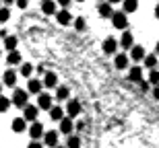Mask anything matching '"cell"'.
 <instances>
[{
    "label": "cell",
    "instance_id": "1",
    "mask_svg": "<svg viewBox=\"0 0 159 148\" xmlns=\"http://www.w3.org/2000/svg\"><path fill=\"white\" fill-rule=\"evenodd\" d=\"M112 23H114L116 29H126V27H128L126 12H114V15H112Z\"/></svg>",
    "mask_w": 159,
    "mask_h": 148
},
{
    "label": "cell",
    "instance_id": "2",
    "mask_svg": "<svg viewBox=\"0 0 159 148\" xmlns=\"http://www.w3.org/2000/svg\"><path fill=\"white\" fill-rule=\"evenodd\" d=\"M27 99H29V97H27V91H23V89H17V91H15V95H12V103H15L17 107L29 105V103H27Z\"/></svg>",
    "mask_w": 159,
    "mask_h": 148
},
{
    "label": "cell",
    "instance_id": "3",
    "mask_svg": "<svg viewBox=\"0 0 159 148\" xmlns=\"http://www.w3.org/2000/svg\"><path fill=\"white\" fill-rule=\"evenodd\" d=\"M37 109H52V97L48 93H39L37 97Z\"/></svg>",
    "mask_w": 159,
    "mask_h": 148
},
{
    "label": "cell",
    "instance_id": "4",
    "mask_svg": "<svg viewBox=\"0 0 159 148\" xmlns=\"http://www.w3.org/2000/svg\"><path fill=\"white\" fill-rule=\"evenodd\" d=\"M37 111H39V109H37L35 105H25L23 107V113H25V121H35L37 119Z\"/></svg>",
    "mask_w": 159,
    "mask_h": 148
},
{
    "label": "cell",
    "instance_id": "5",
    "mask_svg": "<svg viewBox=\"0 0 159 148\" xmlns=\"http://www.w3.org/2000/svg\"><path fill=\"white\" fill-rule=\"evenodd\" d=\"M66 113H68V117H77L79 113H81V103H79L77 99H72V101H68V107H66Z\"/></svg>",
    "mask_w": 159,
    "mask_h": 148
},
{
    "label": "cell",
    "instance_id": "6",
    "mask_svg": "<svg viewBox=\"0 0 159 148\" xmlns=\"http://www.w3.org/2000/svg\"><path fill=\"white\" fill-rule=\"evenodd\" d=\"M43 144L46 146H58V132H54V130H50V132H46V136H43Z\"/></svg>",
    "mask_w": 159,
    "mask_h": 148
},
{
    "label": "cell",
    "instance_id": "7",
    "mask_svg": "<svg viewBox=\"0 0 159 148\" xmlns=\"http://www.w3.org/2000/svg\"><path fill=\"white\" fill-rule=\"evenodd\" d=\"M29 134H31V138H33V140H39L41 136H43V125L41 124H37V121H33V125H31L29 128Z\"/></svg>",
    "mask_w": 159,
    "mask_h": 148
},
{
    "label": "cell",
    "instance_id": "8",
    "mask_svg": "<svg viewBox=\"0 0 159 148\" xmlns=\"http://www.w3.org/2000/svg\"><path fill=\"white\" fill-rule=\"evenodd\" d=\"M128 76H130L132 82H143V68L141 66H132L130 72H128Z\"/></svg>",
    "mask_w": 159,
    "mask_h": 148
},
{
    "label": "cell",
    "instance_id": "9",
    "mask_svg": "<svg viewBox=\"0 0 159 148\" xmlns=\"http://www.w3.org/2000/svg\"><path fill=\"white\" fill-rule=\"evenodd\" d=\"M72 130H75V125H72L70 117H62L60 119V132H62V134H68V136H70Z\"/></svg>",
    "mask_w": 159,
    "mask_h": 148
},
{
    "label": "cell",
    "instance_id": "10",
    "mask_svg": "<svg viewBox=\"0 0 159 148\" xmlns=\"http://www.w3.org/2000/svg\"><path fill=\"white\" fill-rule=\"evenodd\" d=\"M116 49H118V41H116L114 37H107L106 41H103V52L106 53H116Z\"/></svg>",
    "mask_w": 159,
    "mask_h": 148
},
{
    "label": "cell",
    "instance_id": "11",
    "mask_svg": "<svg viewBox=\"0 0 159 148\" xmlns=\"http://www.w3.org/2000/svg\"><path fill=\"white\" fill-rule=\"evenodd\" d=\"M2 80H4L6 87H15V84H17V72L15 70H6L4 76H2Z\"/></svg>",
    "mask_w": 159,
    "mask_h": 148
},
{
    "label": "cell",
    "instance_id": "12",
    "mask_svg": "<svg viewBox=\"0 0 159 148\" xmlns=\"http://www.w3.org/2000/svg\"><path fill=\"white\" fill-rule=\"evenodd\" d=\"M114 66H116L118 70H124V68L128 66V56H126V53H118L116 60H114Z\"/></svg>",
    "mask_w": 159,
    "mask_h": 148
},
{
    "label": "cell",
    "instance_id": "13",
    "mask_svg": "<svg viewBox=\"0 0 159 148\" xmlns=\"http://www.w3.org/2000/svg\"><path fill=\"white\" fill-rule=\"evenodd\" d=\"M27 130V121H25L23 117H17L12 119V132H17V134H21V132Z\"/></svg>",
    "mask_w": 159,
    "mask_h": 148
},
{
    "label": "cell",
    "instance_id": "14",
    "mask_svg": "<svg viewBox=\"0 0 159 148\" xmlns=\"http://www.w3.org/2000/svg\"><path fill=\"white\" fill-rule=\"evenodd\" d=\"M99 15L103 19H110L114 15V11H112V4H110V2H101L99 4Z\"/></svg>",
    "mask_w": 159,
    "mask_h": 148
},
{
    "label": "cell",
    "instance_id": "15",
    "mask_svg": "<svg viewBox=\"0 0 159 148\" xmlns=\"http://www.w3.org/2000/svg\"><path fill=\"white\" fill-rule=\"evenodd\" d=\"M27 91H29V93H33V95H39V93H41V80L31 78L29 84H27Z\"/></svg>",
    "mask_w": 159,
    "mask_h": 148
},
{
    "label": "cell",
    "instance_id": "16",
    "mask_svg": "<svg viewBox=\"0 0 159 148\" xmlns=\"http://www.w3.org/2000/svg\"><path fill=\"white\" fill-rule=\"evenodd\" d=\"M120 45H122V48H132V45H134V39H132V33H130V31H124L122 39H120Z\"/></svg>",
    "mask_w": 159,
    "mask_h": 148
},
{
    "label": "cell",
    "instance_id": "17",
    "mask_svg": "<svg viewBox=\"0 0 159 148\" xmlns=\"http://www.w3.org/2000/svg\"><path fill=\"white\" fill-rule=\"evenodd\" d=\"M41 11L46 12V15H54L56 12V2L54 0H43L41 2Z\"/></svg>",
    "mask_w": 159,
    "mask_h": 148
},
{
    "label": "cell",
    "instance_id": "18",
    "mask_svg": "<svg viewBox=\"0 0 159 148\" xmlns=\"http://www.w3.org/2000/svg\"><path fill=\"white\" fill-rule=\"evenodd\" d=\"M56 80H58V76H56L54 72H46V74H43V84H46V87H50V89H52V87H56Z\"/></svg>",
    "mask_w": 159,
    "mask_h": 148
},
{
    "label": "cell",
    "instance_id": "19",
    "mask_svg": "<svg viewBox=\"0 0 159 148\" xmlns=\"http://www.w3.org/2000/svg\"><path fill=\"white\" fill-rule=\"evenodd\" d=\"M56 19H58L60 25H68L72 21V17H70V12H68V11H60L58 15H56Z\"/></svg>",
    "mask_w": 159,
    "mask_h": 148
},
{
    "label": "cell",
    "instance_id": "20",
    "mask_svg": "<svg viewBox=\"0 0 159 148\" xmlns=\"http://www.w3.org/2000/svg\"><path fill=\"white\" fill-rule=\"evenodd\" d=\"M6 62L11 66H15V64H21V53L15 49V52H8V56H6Z\"/></svg>",
    "mask_w": 159,
    "mask_h": 148
},
{
    "label": "cell",
    "instance_id": "21",
    "mask_svg": "<svg viewBox=\"0 0 159 148\" xmlns=\"http://www.w3.org/2000/svg\"><path fill=\"white\" fill-rule=\"evenodd\" d=\"M17 43H19V39L15 35H8L4 39V48L8 49V52H15V48H17Z\"/></svg>",
    "mask_w": 159,
    "mask_h": 148
},
{
    "label": "cell",
    "instance_id": "22",
    "mask_svg": "<svg viewBox=\"0 0 159 148\" xmlns=\"http://www.w3.org/2000/svg\"><path fill=\"white\" fill-rule=\"evenodd\" d=\"M130 56H132V60H136V62H139V60L145 58V49H143L141 45H132V53H130Z\"/></svg>",
    "mask_w": 159,
    "mask_h": 148
},
{
    "label": "cell",
    "instance_id": "23",
    "mask_svg": "<svg viewBox=\"0 0 159 148\" xmlns=\"http://www.w3.org/2000/svg\"><path fill=\"white\" fill-rule=\"evenodd\" d=\"M139 8V0H124V12H134Z\"/></svg>",
    "mask_w": 159,
    "mask_h": 148
},
{
    "label": "cell",
    "instance_id": "24",
    "mask_svg": "<svg viewBox=\"0 0 159 148\" xmlns=\"http://www.w3.org/2000/svg\"><path fill=\"white\" fill-rule=\"evenodd\" d=\"M50 117H52L54 121H60V119L64 117V111H62L60 107H52V109H50Z\"/></svg>",
    "mask_w": 159,
    "mask_h": 148
},
{
    "label": "cell",
    "instance_id": "25",
    "mask_svg": "<svg viewBox=\"0 0 159 148\" xmlns=\"http://www.w3.org/2000/svg\"><path fill=\"white\" fill-rule=\"evenodd\" d=\"M68 95H70V91L66 89V87H58V89H56V99H58V101L68 99Z\"/></svg>",
    "mask_w": 159,
    "mask_h": 148
},
{
    "label": "cell",
    "instance_id": "26",
    "mask_svg": "<svg viewBox=\"0 0 159 148\" xmlns=\"http://www.w3.org/2000/svg\"><path fill=\"white\" fill-rule=\"evenodd\" d=\"M145 66L151 68V70H155V66H157V58H155V56H145Z\"/></svg>",
    "mask_w": 159,
    "mask_h": 148
},
{
    "label": "cell",
    "instance_id": "27",
    "mask_svg": "<svg viewBox=\"0 0 159 148\" xmlns=\"http://www.w3.org/2000/svg\"><path fill=\"white\" fill-rule=\"evenodd\" d=\"M66 146H68V148H79V146H81V140H79V136H68V142H66Z\"/></svg>",
    "mask_w": 159,
    "mask_h": 148
},
{
    "label": "cell",
    "instance_id": "28",
    "mask_svg": "<svg viewBox=\"0 0 159 148\" xmlns=\"http://www.w3.org/2000/svg\"><path fill=\"white\" fill-rule=\"evenodd\" d=\"M31 72H33V66L31 64H21V74H23L25 78L31 76Z\"/></svg>",
    "mask_w": 159,
    "mask_h": 148
},
{
    "label": "cell",
    "instance_id": "29",
    "mask_svg": "<svg viewBox=\"0 0 159 148\" xmlns=\"http://www.w3.org/2000/svg\"><path fill=\"white\" fill-rule=\"evenodd\" d=\"M11 19V11L8 8H0V23H6Z\"/></svg>",
    "mask_w": 159,
    "mask_h": 148
},
{
    "label": "cell",
    "instance_id": "30",
    "mask_svg": "<svg viewBox=\"0 0 159 148\" xmlns=\"http://www.w3.org/2000/svg\"><path fill=\"white\" fill-rule=\"evenodd\" d=\"M11 107V99H6V97H0V111H6Z\"/></svg>",
    "mask_w": 159,
    "mask_h": 148
},
{
    "label": "cell",
    "instance_id": "31",
    "mask_svg": "<svg viewBox=\"0 0 159 148\" xmlns=\"http://www.w3.org/2000/svg\"><path fill=\"white\" fill-rule=\"evenodd\" d=\"M149 82L151 84H159V72L157 70H151V74H149Z\"/></svg>",
    "mask_w": 159,
    "mask_h": 148
},
{
    "label": "cell",
    "instance_id": "32",
    "mask_svg": "<svg viewBox=\"0 0 159 148\" xmlns=\"http://www.w3.org/2000/svg\"><path fill=\"white\" fill-rule=\"evenodd\" d=\"M75 27H77V31H83V29H85V19L79 17L77 21H75Z\"/></svg>",
    "mask_w": 159,
    "mask_h": 148
},
{
    "label": "cell",
    "instance_id": "33",
    "mask_svg": "<svg viewBox=\"0 0 159 148\" xmlns=\"http://www.w3.org/2000/svg\"><path fill=\"white\" fill-rule=\"evenodd\" d=\"M27 4H29V0H17V6H19V8H27Z\"/></svg>",
    "mask_w": 159,
    "mask_h": 148
},
{
    "label": "cell",
    "instance_id": "34",
    "mask_svg": "<svg viewBox=\"0 0 159 148\" xmlns=\"http://www.w3.org/2000/svg\"><path fill=\"white\" fill-rule=\"evenodd\" d=\"M29 148H43V146H41V144H39V142H35V140H33V142H31V144H29Z\"/></svg>",
    "mask_w": 159,
    "mask_h": 148
},
{
    "label": "cell",
    "instance_id": "35",
    "mask_svg": "<svg viewBox=\"0 0 159 148\" xmlns=\"http://www.w3.org/2000/svg\"><path fill=\"white\" fill-rule=\"evenodd\" d=\"M153 97L159 101V87H155V89H153Z\"/></svg>",
    "mask_w": 159,
    "mask_h": 148
},
{
    "label": "cell",
    "instance_id": "36",
    "mask_svg": "<svg viewBox=\"0 0 159 148\" xmlns=\"http://www.w3.org/2000/svg\"><path fill=\"white\" fill-rule=\"evenodd\" d=\"M0 37H4V39L8 37V33H6V29H0Z\"/></svg>",
    "mask_w": 159,
    "mask_h": 148
},
{
    "label": "cell",
    "instance_id": "37",
    "mask_svg": "<svg viewBox=\"0 0 159 148\" xmlns=\"http://www.w3.org/2000/svg\"><path fill=\"white\" fill-rule=\"evenodd\" d=\"M58 2H60L62 6H68V4H70V0H58Z\"/></svg>",
    "mask_w": 159,
    "mask_h": 148
},
{
    "label": "cell",
    "instance_id": "38",
    "mask_svg": "<svg viewBox=\"0 0 159 148\" xmlns=\"http://www.w3.org/2000/svg\"><path fill=\"white\" fill-rule=\"evenodd\" d=\"M155 17H157V19H159V4H157V6H155Z\"/></svg>",
    "mask_w": 159,
    "mask_h": 148
},
{
    "label": "cell",
    "instance_id": "39",
    "mask_svg": "<svg viewBox=\"0 0 159 148\" xmlns=\"http://www.w3.org/2000/svg\"><path fill=\"white\" fill-rule=\"evenodd\" d=\"M4 2H6V4H12V2H15V0H4Z\"/></svg>",
    "mask_w": 159,
    "mask_h": 148
},
{
    "label": "cell",
    "instance_id": "40",
    "mask_svg": "<svg viewBox=\"0 0 159 148\" xmlns=\"http://www.w3.org/2000/svg\"><path fill=\"white\" fill-rule=\"evenodd\" d=\"M107 2H110V4H114V2H120V0H107Z\"/></svg>",
    "mask_w": 159,
    "mask_h": 148
},
{
    "label": "cell",
    "instance_id": "41",
    "mask_svg": "<svg viewBox=\"0 0 159 148\" xmlns=\"http://www.w3.org/2000/svg\"><path fill=\"white\" fill-rule=\"evenodd\" d=\"M155 49H157V53H159V41H157V48H155Z\"/></svg>",
    "mask_w": 159,
    "mask_h": 148
},
{
    "label": "cell",
    "instance_id": "42",
    "mask_svg": "<svg viewBox=\"0 0 159 148\" xmlns=\"http://www.w3.org/2000/svg\"><path fill=\"white\" fill-rule=\"evenodd\" d=\"M77 2H85V0H77Z\"/></svg>",
    "mask_w": 159,
    "mask_h": 148
},
{
    "label": "cell",
    "instance_id": "43",
    "mask_svg": "<svg viewBox=\"0 0 159 148\" xmlns=\"http://www.w3.org/2000/svg\"><path fill=\"white\" fill-rule=\"evenodd\" d=\"M0 91H2V82H0Z\"/></svg>",
    "mask_w": 159,
    "mask_h": 148
},
{
    "label": "cell",
    "instance_id": "44",
    "mask_svg": "<svg viewBox=\"0 0 159 148\" xmlns=\"http://www.w3.org/2000/svg\"><path fill=\"white\" fill-rule=\"evenodd\" d=\"M56 148H64V146H56Z\"/></svg>",
    "mask_w": 159,
    "mask_h": 148
},
{
    "label": "cell",
    "instance_id": "45",
    "mask_svg": "<svg viewBox=\"0 0 159 148\" xmlns=\"http://www.w3.org/2000/svg\"><path fill=\"white\" fill-rule=\"evenodd\" d=\"M0 56H2V53H0Z\"/></svg>",
    "mask_w": 159,
    "mask_h": 148
}]
</instances>
